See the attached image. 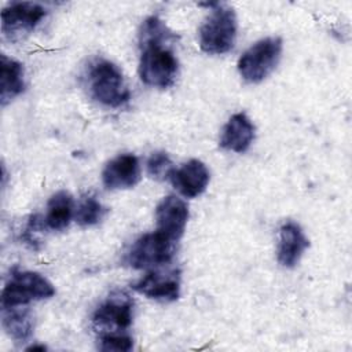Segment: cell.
<instances>
[{
  "label": "cell",
  "instance_id": "19",
  "mask_svg": "<svg viewBox=\"0 0 352 352\" xmlns=\"http://www.w3.org/2000/svg\"><path fill=\"white\" fill-rule=\"evenodd\" d=\"M146 166H147L148 176L154 180H158V182L169 180L172 173L176 169L173 166V162H172L170 157L165 151L151 153V155L148 157V160L146 162Z\"/></svg>",
  "mask_w": 352,
  "mask_h": 352
},
{
  "label": "cell",
  "instance_id": "15",
  "mask_svg": "<svg viewBox=\"0 0 352 352\" xmlns=\"http://www.w3.org/2000/svg\"><path fill=\"white\" fill-rule=\"evenodd\" d=\"M25 89L23 66L6 55L0 56V103L6 106Z\"/></svg>",
  "mask_w": 352,
  "mask_h": 352
},
{
  "label": "cell",
  "instance_id": "12",
  "mask_svg": "<svg viewBox=\"0 0 352 352\" xmlns=\"http://www.w3.org/2000/svg\"><path fill=\"white\" fill-rule=\"evenodd\" d=\"M173 187L186 198H195L201 195L210 180L208 166L199 160H190L179 169H175L169 179Z\"/></svg>",
  "mask_w": 352,
  "mask_h": 352
},
{
  "label": "cell",
  "instance_id": "11",
  "mask_svg": "<svg viewBox=\"0 0 352 352\" xmlns=\"http://www.w3.org/2000/svg\"><path fill=\"white\" fill-rule=\"evenodd\" d=\"M140 180V164L136 155L125 153L110 160L102 170V183L107 190L132 188Z\"/></svg>",
  "mask_w": 352,
  "mask_h": 352
},
{
  "label": "cell",
  "instance_id": "6",
  "mask_svg": "<svg viewBox=\"0 0 352 352\" xmlns=\"http://www.w3.org/2000/svg\"><path fill=\"white\" fill-rule=\"evenodd\" d=\"M54 294L55 287L45 276L32 271H14L1 292V307L29 305Z\"/></svg>",
  "mask_w": 352,
  "mask_h": 352
},
{
  "label": "cell",
  "instance_id": "1",
  "mask_svg": "<svg viewBox=\"0 0 352 352\" xmlns=\"http://www.w3.org/2000/svg\"><path fill=\"white\" fill-rule=\"evenodd\" d=\"M176 36L158 16L143 21L139 32L140 80L153 88H169L175 84L179 63L170 48Z\"/></svg>",
  "mask_w": 352,
  "mask_h": 352
},
{
  "label": "cell",
  "instance_id": "21",
  "mask_svg": "<svg viewBox=\"0 0 352 352\" xmlns=\"http://www.w3.org/2000/svg\"><path fill=\"white\" fill-rule=\"evenodd\" d=\"M29 351H36V349H40V351H45V346L44 345H33V346H30V348H28Z\"/></svg>",
  "mask_w": 352,
  "mask_h": 352
},
{
  "label": "cell",
  "instance_id": "5",
  "mask_svg": "<svg viewBox=\"0 0 352 352\" xmlns=\"http://www.w3.org/2000/svg\"><path fill=\"white\" fill-rule=\"evenodd\" d=\"M176 242L155 231L139 236L125 252L124 261L135 270H153L168 265L175 253Z\"/></svg>",
  "mask_w": 352,
  "mask_h": 352
},
{
  "label": "cell",
  "instance_id": "13",
  "mask_svg": "<svg viewBox=\"0 0 352 352\" xmlns=\"http://www.w3.org/2000/svg\"><path fill=\"white\" fill-rule=\"evenodd\" d=\"M308 248L309 241L297 223L286 221L280 226L276 257L282 267H296Z\"/></svg>",
  "mask_w": 352,
  "mask_h": 352
},
{
  "label": "cell",
  "instance_id": "4",
  "mask_svg": "<svg viewBox=\"0 0 352 352\" xmlns=\"http://www.w3.org/2000/svg\"><path fill=\"white\" fill-rule=\"evenodd\" d=\"M283 41L280 37H265L249 47L238 60V72L241 77L257 84L265 80L279 63L282 56Z\"/></svg>",
  "mask_w": 352,
  "mask_h": 352
},
{
  "label": "cell",
  "instance_id": "16",
  "mask_svg": "<svg viewBox=\"0 0 352 352\" xmlns=\"http://www.w3.org/2000/svg\"><path fill=\"white\" fill-rule=\"evenodd\" d=\"M1 326L15 342H26L33 333V315L29 305L1 307Z\"/></svg>",
  "mask_w": 352,
  "mask_h": 352
},
{
  "label": "cell",
  "instance_id": "8",
  "mask_svg": "<svg viewBox=\"0 0 352 352\" xmlns=\"http://www.w3.org/2000/svg\"><path fill=\"white\" fill-rule=\"evenodd\" d=\"M45 15L47 8L38 3H11L1 11V33L10 41L23 40Z\"/></svg>",
  "mask_w": 352,
  "mask_h": 352
},
{
  "label": "cell",
  "instance_id": "7",
  "mask_svg": "<svg viewBox=\"0 0 352 352\" xmlns=\"http://www.w3.org/2000/svg\"><path fill=\"white\" fill-rule=\"evenodd\" d=\"M132 298L121 290L113 292L94 312L92 326L99 336L125 334L132 324Z\"/></svg>",
  "mask_w": 352,
  "mask_h": 352
},
{
  "label": "cell",
  "instance_id": "2",
  "mask_svg": "<svg viewBox=\"0 0 352 352\" xmlns=\"http://www.w3.org/2000/svg\"><path fill=\"white\" fill-rule=\"evenodd\" d=\"M87 82L91 96L107 107H121L131 99L122 72L107 59H96L89 65Z\"/></svg>",
  "mask_w": 352,
  "mask_h": 352
},
{
  "label": "cell",
  "instance_id": "17",
  "mask_svg": "<svg viewBox=\"0 0 352 352\" xmlns=\"http://www.w3.org/2000/svg\"><path fill=\"white\" fill-rule=\"evenodd\" d=\"M74 210V201L69 191L59 190L51 195L47 202L45 226L54 231H62L69 227Z\"/></svg>",
  "mask_w": 352,
  "mask_h": 352
},
{
  "label": "cell",
  "instance_id": "14",
  "mask_svg": "<svg viewBox=\"0 0 352 352\" xmlns=\"http://www.w3.org/2000/svg\"><path fill=\"white\" fill-rule=\"evenodd\" d=\"M254 139V125L245 113H235L223 126L220 147L234 153H245Z\"/></svg>",
  "mask_w": 352,
  "mask_h": 352
},
{
  "label": "cell",
  "instance_id": "18",
  "mask_svg": "<svg viewBox=\"0 0 352 352\" xmlns=\"http://www.w3.org/2000/svg\"><path fill=\"white\" fill-rule=\"evenodd\" d=\"M104 213V206L94 195H85L77 205L74 219L81 227H91L98 224L103 219Z\"/></svg>",
  "mask_w": 352,
  "mask_h": 352
},
{
  "label": "cell",
  "instance_id": "10",
  "mask_svg": "<svg viewBox=\"0 0 352 352\" xmlns=\"http://www.w3.org/2000/svg\"><path fill=\"white\" fill-rule=\"evenodd\" d=\"M188 220V206L177 195H166L155 209L157 231L177 242L186 230Z\"/></svg>",
  "mask_w": 352,
  "mask_h": 352
},
{
  "label": "cell",
  "instance_id": "20",
  "mask_svg": "<svg viewBox=\"0 0 352 352\" xmlns=\"http://www.w3.org/2000/svg\"><path fill=\"white\" fill-rule=\"evenodd\" d=\"M100 351H117V352H126L131 351L133 346V340L128 334H113V336H100L99 337Z\"/></svg>",
  "mask_w": 352,
  "mask_h": 352
},
{
  "label": "cell",
  "instance_id": "9",
  "mask_svg": "<svg viewBox=\"0 0 352 352\" xmlns=\"http://www.w3.org/2000/svg\"><path fill=\"white\" fill-rule=\"evenodd\" d=\"M132 289L147 298L161 302L176 301L180 296V272L176 268H153L138 282H135Z\"/></svg>",
  "mask_w": 352,
  "mask_h": 352
},
{
  "label": "cell",
  "instance_id": "3",
  "mask_svg": "<svg viewBox=\"0 0 352 352\" xmlns=\"http://www.w3.org/2000/svg\"><path fill=\"white\" fill-rule=\"evenodd\" d=\"M212 12L199 28V47L210 55H221L232 50L236 38L238 22L235 11L224 4H206Z\"/></svg>",
  "mask_w": 352,
  "mask_h": 352
}]
</instances>
